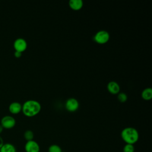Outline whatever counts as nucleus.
<instances>
[{
	"label": "nucleus",
	"mask_w": 152,
	"mask_h": 152,
	"mask_svg": "<svg viewBox=\"0 0 152 152\" xmlns=\"http://www.w3.org/2000/svg\"><path fill=\"white\" fill-rule=\"evenodd\" d=\"M14 55V56H15V58H20V57L21 56L22 53L20 52H18V51H15V50Z\"/></svg>",
	"instance_id": "nucleus-17"
},
{
	"label": "nucleus",
	"mask_w": 152,
	"mask_h": 152,
	"mask_svg": "<svg viewBox=\"0 0 152 152\" xmlns=\"http://www.w3.org/2000/svg\"><path fill=\"white\" fill-rule=\"evenodd\" d=\"M9 111L12 114H18L22 110V104L18 102H13L9 105Z\"/></svg>",
	"instance_id": "nucleus-9"
},
{
	"label": "nucleus",
	"mask_w": 152,
	"mask_h": 152,
	"mask_svg": "<svg viewBox=\"0 0 152 152\" xmlns=\"http://www.w3.org/2000/svg\"><path fill=\"white\" fill-rule=\"evenodd\" d=\"M15 124L16 121L13 116L11 115H5L1 118L0 125L4 129H10L14 128Z\"/></svg>",
	"instance_id": "nucleus-3"
},
{
	"label": "nucleus",
	"mask_w": 152,
	"mask_h": 152,
	"mask_svg": "<svg viewBox=\"0 0 152 152\" xmlns=\"http://www.w3.org/2000/svg\"><path fill=\"white\" fill-rule=\"evenodd\" d=\"M48 152H62V148L57 144H52L49 147Z\"/></svg>",
	"instance_id": "nucleus-14"
},
{
	"label": "nucleus",
	"mask_w": 152,
	"mask_h": 152,
	"mask_svg": "<svg viewBox=\"0 0 152 152\" xmlns=\"http://www.w3.org/2000/svg\"><path fill=\"white\" fill-rule=\"evenodd\" d=\"M26 152H40L39 144L34 140L27 141L24 145Z\"/></svg>",
	"instance_id": "nucleus-7"
},
{
	"label": "nucleus",
	"mask_w": 152,
	"mask_h": 152,
	"mask_svg": "<svg viewBox=\"0 0 152 152\" xmlns=\"http://www.w3.org/2000/svg\"><path fill=\"white\" fill-rule=\"evenodd\" d=\"M3 129H4V128H2V126L0 125V134L2 133V132L3 131Z\"/></svg>",
	"instance_id": "nucleus-19"
},
{
	"label": "nucleus",
	"mask_w": 152,
	"mask_h": 152,
	"mask_svg": "<svg viewBox=\"0 0 152 152\" xmlns=\"http://www.w3.org/2000/svg\"><path fill=\"white\" fill-rule=\"evenodd\" d=\"M141 97L145 100H150L152 97V89L151 88H146L142 90Z\"/></svg>",
	"instance_id": "nucleus-12"
},
{
	"label": "nucleus",
	"mask_w": 152,
	"mask_h": 152,
	"mask_svg": "<svg viewBox=\"0 0 152 152\" xmlns=\"http://www.w3.org/2000/svg\"><path fill=\"white\" fill-rule=\"evenodd\" d=\"M65 108L69 112H75L79 107V102L75 98H69L65 102Z\"/></svg>",
	"instance_id": "nucleus-6"
},
{
	"label": "nucleus",
	"mask_w": 152,
	"mask_h": 152,
	"mask_svg": "<svg viewBox=\"0 0 152 152\" xmlns=\"http://www.w3.org/2000/svg\"><path fill=\"white\" fill-rule=\"evenodd\" d=\"M110 38L109 33L106 30L98 31L94 36V40L99 44H104L107 43Z\"/></svg>",
	"instance_id": "nucleus-4"
},
{
	"label": "nucleus",
	"mask_w": 152,
	"mask_h": 152,
	"mask_svg": "<svg viewBox=\"0 0 152 152\" xmlns=\"http://www.w3.org/2000/svg\"><path fill=\"white\" fill-rule=\"evenodd\" d=\"M13 46L15 51H18L22 53L26 50L27 48V43L24 39L18 37L14 40Z\"/></svg>",
	"instance_id": "nucleus-5"
},
{
	"label": "nucleus",
	"mask_w": 152,
	"mask_h": 152,
	"mask_svg": "<svg viewBox=\"0 0 152 152\" xmlns=\"http://www.w3.org/2000/svg\"><path fill=\"white\" fill-rule=\"evenodd\" d=\"M121 137L126 144L134 145L139 140V133L133 127H126L122 130Z\"/></svg>",
	"instance_id": "nucleus-2"
},
{
	"label": "nucleus",
	"mask_w": 152,
	"mask_h": 152,
	"mask_svg": "<svg viewBox=\"0 0 152 152\" xmlns=\"http://www.w3.org/2000/svg\"><path fill=\"white\" fill-rule=\"evenodd\" d=\"M41 110L40 103L36 100H28L22 104L23 114L27 117H33L37 115Z\"/></svg>",
	"instance_id": "nucleus-1"
},
{
	"label": "nucleus",
	"mask_w": 152,
	"mask_h": 152,
	"mask_svg": "<svg viewBox=\"0 0 152 152\" xmlns=\"http://www.w3.org/2000/svg\"><path fill=\"white\" fill-rule=\"evenodd\" d=\"M24 138L27 141L33 140V138H34L33 132L29 129L26 130L24 133Z\"/></svg>",
	"instance_id": "nucleus-13"
},
{
	"label": "nucleus",
	"mask_w": 152,
	"mask_h": 152,
	"mask_svg": "<svg viewBox=\"0 0 152 152\" xmlns=\"http://www.w3.org/2000/svg\"><path fill=\"white\" fill-rule=\"evenodd\" d=\"M117 97H118V100L121 102H122V103L125 102L127 100V99H128L127 95L125 93H118Z\"/></svg>",
	"instance_id": "nucleus-16"
},
{
	"label": "nucleus",
	"mask_w": 152,
	"mask_h": 152,
	"mask_svg": "<svg viewBox=\"0 0 152 152\" xmlns=\"http://www.w3.org/2000/svg\"><path fill=\"white\" fill-rule=\"evenodd\" d=\"M4 144V140H3V138L1 137V136L0 135V148L3 145V144Z\"/></svg>",
	"instance_id": "nucleus-18"
},
{
	"label": "nucleus",
	"mask_w": 152,
	"mask_h": 152,
	"mask_svg": "<svg viewBox=\"0 0 152 152\" xmlns=\"http://www.w3.org/2000/svg\"><path fill=\"white\" fill-rule=\"evenodd\" d=\"M135 147L133 144H126L123 147V152H134Z\"/></svg>",
	"instance_id": "nucleus-15"
},
{
	"label": "nucleus",
	"mask_w": 152,
	"mask_h": 152,
	"mask_svg": "<svg viewBox=\"0 0 152 152\" xmlns=\"http://www.w3.org/2000/svg\"><path fill=\"white\" fill-rule=\"evenodd\" d=\"M0 152H17V150L12 144L4 143L0 148Z\"/></svg>",
	"instance_id": "nucleus-11"
},
{
	"label": "nucleus",
	"mask_w": 152,
	"mask_h": 152,
	"mask_svg": "<svg viewBox=\"0 0 152 152\" xmlns=\"http://www.w3.org/2000/svg\"><path fill=\"white\" fill-rule=\"evenodd\" d=\"M69 7L75 11L80 10L83 6V2L82 0H70L69 1Z\"/></svg>",
	"instance_id": "nucleus-10"
},
{
	"label": "nucleus",
	"mask_w": 152,
	"mask_h": 152,
	"mask_svg": "<svg viewBox=\"0 0 152 152\" xmlns=\"http://www.w3.org/2000/svg\"><path fill=\"white\" fill-rule=\"evenodd\" d=\"M107 89L110 93L116 94L119 93L120 91V86L117 82L115 81H111L108 83L107 85Z\"/></svg>",
	"instance_id": "nucleus-8"
}]
</instances>
